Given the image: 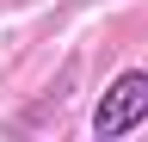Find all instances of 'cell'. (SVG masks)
I'll return each mask as SVG.
<instances>
[{
  "mask_svg": "<svg viewBox=\"0 0 148 142\" xmlns=\"http://www.w3.org/2000/svg\"><path fill=\"white\" fill-rule=\"evenodd\" d=\"M142 117H148V68H123V74L105 86L99 111H92V136H99V142H117V136L136 130Z\"/></svg>",
  "mask_w": 148,
  "mask_h": 142,
  "instance_id": "1",
  "label": "cell"
}]
</instances>
